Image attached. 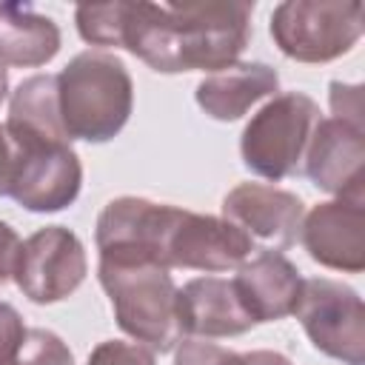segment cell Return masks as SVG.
<instances>
[{"label":"cell","mask_w":365,"mask_h":365,"mask_svg":"<svg viewBox=\"0 0 365 365\" xmlns=\"http://www.w3.org/2000/svg\"><path fill=\"white\" fill-rule=\"evenodd\" d=\"M86 365H157V359H154V351H148L140 342L106 339L88 354Z\"/></svg>","instance_id":"cell-22"},{"label":"cell","mask_w":365,"mask_h":365,"mask_svg":"<svg viewBox=\"0 0 365 365\" xmlns=\"http://www.w3.org/2000/svg\"><path fill=\"white\" fill-rule=\"evenodd\" d=\"M6 365H74V356L54 331L29 328L17 354Z\"/></svg>","instance_id":"cell-21"},{"label":"cell","mask_w":365,"mask_h":365,"mask_svg":"<svg viewBox=\"0 0 365 365\" xmlns=\"http://www.w3.org/2000/svg\"><path fill=\"white\" fill-rule=\"evenodd\" d=\"M57 106L68 140H114L134 108V83L125 63L108 51H80L57 74Z\"/></svg>","instance_id":"cell-3"},{"label":"cell","mask_w":365,"mask_h":365,"mask_svg":"<svg viewBox=\"0 0 365 365\" xmlns=\"http://www.w3.org/2000/svg\"><path fill=\"white\" fill-rule=\"evenodd\" d=\"M9 137L14 143V177L9 197L34 214L68 208L83 185V165L71 143L14 131H9Z\"/></svg>","instance_id":"cell-6"},{"label":"cell","mask_w":365,"mask_h":365,"mask_svg":"<svg viewBox=\"0 0 365 365\" xmlns=\"http://www.w3.org/2000/svg\"><path fill=\"white\" fill-rule=\"evenodd\" d=\"M279 88V74L268 63H234L197 83V106L220 123L240 120L254 103Z\"/></svg>","instance_id":"cell-16"},{"label":"cell","mask_w":365,"mask_h":365,"mask_svg":"<svg viewBox=\"0 0 365 365\" xmlns=\"http://www.w3.org/2000/svg\"><path fill=\"white\" fill-rule=\"evenodd\" d=\"M294 317L317 351L342 365H365V305L351 285L325 277L305 279Z\"/></svg>","instance_id":"cell-7"},{"label":"cell","mask_w":365,"mask_h":365,"mask_svg":"<svg viewBox=\"0 0 365 365\" xmlns=\"http://www.w3.org/2000/svg\"><path fill=\"white\" fill-rule=\"evenodd\" d=\"M77 31L86 43L100 48H120L123 40V0L114 3H83L74 9Z\"/></svg>","instance_id":"cell-20"},{"label":"cell","mask_w":365,"mask_h":365,"mask_svg":"<svg viewBox=\"0 0 365 365\" xmlns=\"http://www.w3.org/2000/svg\"><path fill=\"white\" fill-rule=\"evenodd\" d=\"M20 248H23V240L20 234L0 220V285H6L9 279H14V268H17V259H20Z\"/></svg>","instance_id":"cell-25"},{"label":"cell","mask_w":365,"mask_h":365,"mask_svg":"<svg viewBox=\"0 0 365 365\" xmlns=\"http://www.w3.org/2000/svg\"><path fill=\"white\" fill-rule=\"evenodd\" d=\"M180 208L145 197H117L106 202L94 225L100 254L145 257L165 265V240L177 222ZM168 268V265H165Z\"/></svg>","instance_id":"cell-10"},{"label":"cell","mask_w":365,"mask_h":365,"mask_svg":"<svg viewBox=\"0 0 365 365\" xmlns=\"http://www.w3.org/2000/svg\"><path fill=\"white\" fill-rule=\"evenodd\" d=\"M302 282L305 279L297 265L279 251L251 254L234 277V288L257 325L291 317L299 302Z\"/></svg>","instance_id":"cell-15"},{"label":"cell","mask_w":365,"mask_h":365,"mask_svg":"<svg viewBox=\"0 0 365 365\" xmlns=\"http://www.w3.org/2000/svg\"><path fill=\"white\" fill-rule=\"evenodd\" d=\"M254 251L257 245L251 242V237L242 234L234 222L214 214L180 208L177 222L171 225L165 240V265L222 274L237 271Z\"/></svg>","instance_id":"cell-9"},{"label":"cell","mask_w":365,"mask_h":365,"mask_svg":"<svg viewBox=\"0 0 365 365\" xmlns=\"http://www.w3.org/2000/svg\"><path fill=\"white\" fill-rule=\"evenodd\" d=\"M26 331L29 328H26L20 311L9 302H0V365H6L17 354L20 342L26 339Z\"/></svg>","instance_id":"cell-24"},{"label":"cell","mask_w":365,"mask_h":365,"mask_svg":"<svg viewBox=\"0 0 365 365\" xmlns=\"http://www.w3.org/2000/svg\"><path fill=\"white\" fill-rule=\"evenodd\" d=\"M6 94H9V74H6V66L0 63V103L6 100Z\"/></svg>","instance_id":"cell-27"},{"label":"cell","mask_w":365,"mask_h":365,"mask_svg":"<svg viewBox=\"0 0 365 365\" xmlns=\"http://www.w3.org/2000/svg\"><path fill=\"white\" fill-rule=\"evenodd\" d=\"M362 29V3L356 0H285L271 11V37L297 63H331L348 54Z\"/></svg>","instance_id":"cell-5"},{"label":"cell","mask_w":365,"mask_h":365,"mask_svg":"<svg viewBox=\"0 0 365 365\" xmlns=\"http://www.w3.org/2000/svg\"><path fill=\"white\" fill-rule=\"evenodd\" d=\"M302 174L336 200L365 202V128L322 117L305 148Z\"/></svg>","instance_id":"cell-11"},{"label":"cell","mask_w":365,"mask_h":365,"mask_svg":"<svg viewBox=\"0 0 365 365\" xmlns=\"http://www.w3.org/2000/svg\"><path fill=\"white\" fill-rule=\"evenodd\" d=\"M177 314H180L182 336L191 339L240 336L257 325L245 311L234 288V279H222V277L188 279L177 294Z\"/></svg>","instance_id":"cell-14"},{"label":"cell","mask_w":365,"mask_h":365,"mask_svg":"<svg viewBox=\"0 0 365 365\" xmlns=\"http://www.w3.org/2000/svg\"><path fill=\"white\" fill-rule=\"evenodd\" d=\"M88 274V257L74 231L66 225H46L23 240L14 282L20 294L37 305L63 302Z\"/></svg>","instance_id":"cell-8"},{"label":"cell","mask_w":365,"mask_h":365,"mask_svg":"<svg viewBox=\"0 0 365 365\" xmlns=\"http://www.w3.org/2000/svg\"><path fill=\"white\" fill-rule=\"evenodd\" d=\"M14 134H34L48 140H68L60 123L57 74L26 77L9 97V120L3 123ZM71 143V140H68Z\"/></svg>","instance_id":"cell-18"},{"label":"cell","mask_w":365,"mask_h":365,"mask_svg":"<svg viewBox=\"0 0 365 365\" xmlns=\"http://www.w3.org/2000/svg\"><path fill=\"white\" fill-rule=\"evenodd\" d=\"M97 277L123 334L154 354H168L182 342L177 314L180 288L171 279V268L145 257L100 254Z\"/></svg>","instance_id":"cell-2"},{"label":"cell","mask_w":365,"mask_h":365,"mask_svg":"<svg viewBox=\"0 0 365 365\" xmlns=\"http://www.w3.org/2000/svg\"><path fill=\"white\" fill-rule=\"evenodd\" d=\"M331 111H334V120H342V123H351L356 128H365V108H362V86L356 83H339L334 80L331 86Z\"/></svg>","instance_id":"cell-23"},{"label":"cell","mask_w":365,"mask_h":365,"mask_svg":"<svg viewBox=\"0 0 365 365\" xmlns=\"http://www.w3.org/2000/svg\"><path fill=\"white\" fill-rule=\"evenodd\" d=\"M305 202L285 188L268 182H240L222 197V220L234 222L254 245L285 251L299 240Z\"/></svg>","instance_id":"cell-12"},{"label":"cell","mask_w":365,"mask_h":365,"mask_svg":"<svg viewBox=\"0 0 365 365\" xmlns=\"http://www.w3.org/2000/svg\"><path fill=\"white\" fill-rule=\"evenodd\" d=\"M174 351V365H294L279 351H231L191 336H185Z\"/></svg>","instance_id":"cell-19"},{"label":"cell","mask_w":365,"mask_h":365,"mask_svg":"<svg viewBox=\"0 0 365 365\" xmlns=\"http://www.w3.org/2000/svg\"><path fill=\"white\" fill-rule=\"evenodd\" d=\"M11 177H14V143L6 125H0V197H9Z\"/></svg>","instance_id":"cell-26"},{"label":"cell","mask_w":365,"mask_h":365,"mask_svg":"<svg viewBox=\"0 0 365 365\" xmlns=\"http://www.w3.org/2000/svg\"><path fill=\"white\" fill-rule=\"evenodd\" d=\"M299 242L322 268L359 274L365 268V202L328 200L314 205L302 217Z\"/></svg>","instance_id":"cell-13"},{"label":"cell","mask_w":365,"mask_h":365,"mask_svg":"<svg viewBox=\"0 0 365 365\" xmlns=\"http://www.w3.org/2000/svg\"><path fill=\"white\" fill-rule=\"evenodd\" d=\"M319 120L322 111L308 94H274L242 128L240 154L245 168L271 182L302 174L305 148Z\"/></svg>","instance_id":"cell-4"},{"label":"cell","mask_w":365,"mask_h":365,"mask_svg":"<svg viewBox=\"0 0 365 365\" xmlns=\"http://www.w3.org/2000/svg\"><path fill=\"white\" fill-rule=\"evenodd\" d=\"M63 43L60 26L29 3H0V63L17 68L46 66Z\"/></svg>","instance_id":"cell-17"},{"label":"cell","mask_w":365,"mask_h":365,"mask_svg":"<svg viewBox=\"0 0 365 365\" xmlns=\"http://www.w3.org/2000/svg\"><path fill=\"white\" fill-rule=\"evenodd\" d=\"M254 3H123V40L160 74L222 71L240 60L251 40Z\"/></svg>","instance_id":"cell-1"}]
</instances>
